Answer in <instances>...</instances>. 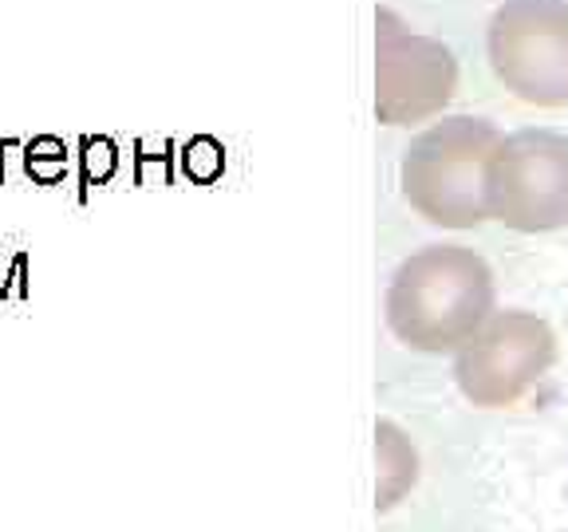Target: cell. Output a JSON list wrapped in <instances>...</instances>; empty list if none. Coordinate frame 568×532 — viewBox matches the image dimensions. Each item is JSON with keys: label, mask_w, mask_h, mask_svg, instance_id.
<instances>
[{"label": "cell", "mask_w": 568, "mask_h": 532, "mask_svg": "<svg viewBox=\"0 0 568 532\" xmlns=\"http://www.w3.org/2000/svg\"><path fill=\"white\" fill-rule=\"evenodd\" d=\"M154 174H159L162 182L170 177L166 154H146V146H139V170H134V182H139V186H146Z\"/></svg>", "instance_id": "8fae6325"}, {"label": "cell", "mask_w": 568, "mask_h": 532, "mask_svg": "<svg viewBox=\"0 0 568 532\" xmlns=\"http://www.w3.org/2000/svg\"><path fill=\"white\" fill-rule=\"evenodd\" d=\"M375 458H379V489H375V505L379 513H387L390 505H399V497L415 485L418 461L410 442L403 438V430L395 422L375 426Z\"/></svg>", "instance_id": "52a82bcc"}, {"label": "cell", "mask_w": 568, "mask_h": 532, "mask_svg": "<svg viewBox=\"0 0 568 532\" xmlns=\"http://www.w3.org/2000/svg\"><path fill=\"white\" fill-rule=\"evenodd\" d=\"M486 213L517 233L568 225V139L525 126L497 142L486 162Z\"/></svg>", "instance_id": "3957f363"}, {"label": "cell", "mask_w": 568, "mask_h": 532, "mask_svg": "<svg viewBox=\"0 0 568 532\" xmlns=\"http://www.w3.org/2000/svg\"><path fill=\"white\" fill-rule=\"evenodd\" d=\"M486 55L509 95L529 106L568 103V0H506L486 28Z\"/></svg>", "instance_id": "277c9868"}, {"label": "cell", "mask_w": 568, "mask_h": 532, "mask_svg": "<svg viewBox=\"0 0 568 532\" xmlns=\"http://www.w3.org/2000/svg\"><path fill=\"white\" fill-rule=\"evenodd\" d=\"M24 273H28V257H17L12 260V276H9V296H20V300H28V284H24Z\"/></svg>", "instance_id": "7c38bea8"}, {"label": "cell", "mask_w": 568, "mask_h": 532, "mask_svg": "<svg viewBox=\"0 0 568 532\" xmlns=\"http://www.w3.org/2000/svg\"><path fill=\"white\" fill-rule=\"evenodd\" d=\"M565 501H568V489H565Z\"/></svg>", "instance_id": "4fadbf2b"}, {"label": "cell", "mask_w": 568, "mask_h": 532, "mask_svg": "<svg viewBox=\"0 0 568 532\" xmlns=\"http://www.w3.org/2000/svg\"><path fill=\"white\" fill-rule=\"evenodd\" d=\"M119 170V146L106 134H83L80 139V202H88L91 186L111 182Z\"/></svg>", "instance_id": "9c48e42d"}, {"label": "cell", "mask_w": 568, "mask_h": 532, "mask_svg": "<svg viewBox=\"0 0 568 532\" xmlns=\"http://www.w3.org/2000/svg\"><path fill=\"white\" fill-rule=\"evenodd\" d=\"M497 142V126L474 115H450L415 134L399 166L410 209L443 229H474L489 222L486 162Z\"/></svg>", "instance_id": "7a4b0ae2"}, {"label": "cell", "mask_w": 568, "mask_h": 532, "mask_svg": "<svg viewBox=\"0 0 568 532\" xmlns=\"http://www.w3.org/2000/svg\"><path fill=\"white\" fill-rule=\"evenodd\" d=\"M557 359L552 328L532 311H494L454 351V382L462 399L486 410H506L529 395Z\"/></svg>", "instance_id": "5b68a950"}, {"label": "cell", "mask_w": 568, "mask_h": 532, "mask_svg": "<svg viewBox=\"0 0 568 532\" xmlns=\"http://www.w3.org/2000/svg\"><path fill=\"white\" fill-rule=\"evenodd\" d=\"M458 88V63L450 48L415 35L379 12V60H375V115L387 126H410L438 115Z\"/></svg>", "instance_id": "8992f818"}, {"label": "cell", "mask_w": 568, "mask_h": 532, "mask_svg": "<svg viewBox=\"0 0 568 532\" xmlns=\"http://www.w3.org/2000/svg\"><path fill=\"white\" fill-rule=\"evenodd\" d=\"M489 316L494 273L466 245H426L390 276L387 328L410 351H458Z\"/></svg>", "instance_id": "6da1fadb"}, {"label": "cell", "mask_w": 568, "mask_h": 532, "mask_svg": "<svg viewBox=\"0 0 568 532\" xmlns=\"http://www.w3.org/2000/svg\"><path fill=\"white\" fill-rule=\"evenodd\" d=\"M217 170H222V151H217V142L213 139H197L186 146V174L197 177V182H210V177H217Z\"/></svg>", "instance_id": "30bf717a"}, {"label": "cell", "mask_w": 568, "mask_h": 532, "mask_svg": "<svg viewBox=\"0 0 568 532\" xmlns=\"http://www.w3.org/2000/svg\"><path fill=\"white\" fill-rule=\"evenodd\" d=\"M68 142L55 139V134H36L32 142H24V174L36 186H60L68 177Z\"/></svg>", "instance_id": "ba28073f"}]
</instances>
